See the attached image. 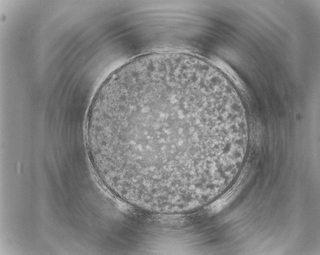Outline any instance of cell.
Wrapping results in <instances>:
<instances>
[{"instance_id":"obj_1","label":"cell","mask_w":320,"mask_h":255,"mask_svg":"<svg viewBox=\"0 0 320 255\" xmlns=\"http://www.w3.org/2000/svg\"><path fill=\"white\" fill-rule=\"evenodd\" d=\"M91 132L125 190L163 202L219 178L248 133L225 86L196 64L164 61L123 75L95 100Z\"/></svg>"}]
</instances>
